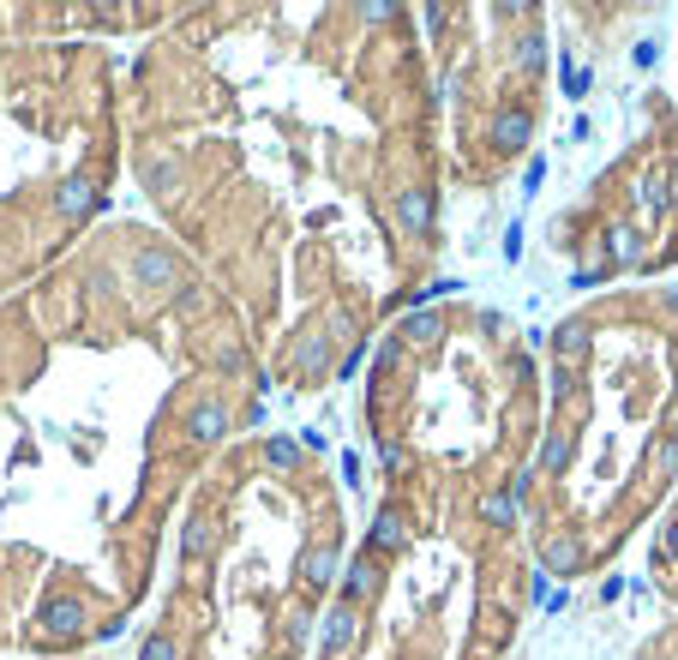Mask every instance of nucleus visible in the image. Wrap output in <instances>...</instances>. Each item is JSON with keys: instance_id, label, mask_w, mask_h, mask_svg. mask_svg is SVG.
<instances>
[{"instance_id": "f03ea898", "label": "nucleus", "mask_w": 678, "mask_h": 660, "mask_svg": "<svg viewBox=\"0 0 678 660\" xmlns=\"http://www.w3.org/2000/svg\"><path fill=\"white\" fill-rule=\"evenodd\" d=\"M84 630H91V607H84L79 595H49L37 607V637L54 642V649H67V642H79Z\"/></svg>"}, {"instance_id": "2eb2a0df", "label": "nucleus", "mask_w": 678, "mask_h": 660, "mask_svg": "<svg viewBox=\"0 0 678 660\" xmlns=\"http://www.w3.org/2000/svg\"><path fill=\"white\" fill-rule=\"evenodd\" d=\"M438 343H445V318L438 313H408L403 325H396V348H403V355L408 348H438Z\"/></svg>"}, {"instance_id": "4be33fe9", "label": "nucleus", "mask_w": 678, "mask_h": 660, "mask_svg": "<svg viewBox=\"0 0 678 660\" xmlns=\"http://www.w3.org/2000/svg\"><path fill=\"white\" fill-rule=\"evenodd\" d=\"M648 475H655L660 487H667V480H678V438H667V433L655 438V450H648Z\"/></svg>"}, {"instance_id": "c9c22d12", "label": "nucleus", "mask_w": 678, "mask_h": 660, "mask_svg": "<svg viewBox=\"0 0 678 660\" xmlns=\"http://www.w3.org/2000/svg\"><path fill=\"white\" fill-rule=\"evenodd\" d=\"M523 12H528V7H523V0H505V7H498V24H517V19H523Z\"/></svg>"}, {"instance_id": "bb28decb", "label": "nucleus", "mask_w": 678, "mask_h": 660, "mask_svg": "<svg viewBox=\"0 0 678 660\" xmlns=\"http://www.w3.org/2000/svg\"><path fill=\"white\" fill-rule=\"evenodd\" d=\"M505 493H510V505L528 510V493H535V468H517V475L505 480Z\"/></svg>"}, {"instance_id": "ea45409f", "label": "nucleus", "mask_w": 678, "mask_h": 660, "mask_svg": "<svg viewBox=\"0 0 678 660\" xmlns=\"http://www.w3.org/2000/svg\"><path fill=\"white\" fill-rule=\"evenodd\" d=\"M637 660H660V654H637Z\"/></svg>"}, {"instance_id": "c756f323", "label": "nucleus", "mask_w": 678, "mask_h": 660, "mask_svg": "<svg viewBox=\"0 0 678 660\" xmlns=\"http://www.w3.org/2000/svg\"><path fill=\"white\" fill-rule=\"evenodd\" d=\"M660 565H678V517H667L660 528Z\"/></svg>"}, {"instance_id": "1a4fd4ad", "label": "nucleus", "mask_w": 678, "mask_h": 660, "mask_svg": "<svg viewBox=\"0 0 678 660\" xmlns=\"http://www.w3.org/2000/svg\"><path fill=\"white\" fill-rule=\"evenodd\" d=\"M336 582H343V600H348V607L366 612V607L378 600V589H385V565H378L373 552H355V559H348V570H343Z\"/></svg>"}, {"instance_id": "7ed1b4c3", "label": "nucleus", "mask_w": 678, "mask_h": 660, "mask_svg": "<svg viewBox=\"0 0 678 660\" xmlns=\"http://www.w3.org/2000/svg\"><path fill=\"white\" fill-rule=\"evenodd\" d=\"M486 144H493L498 156H517L535 144V109H523V102H498L493 114H486Z\"/></svg>"}, {"instance_id": "a878e982", "label": "nucleus", "mask_w": 678, "mask_h": 660, "mask_svg": "<svg viewBox=\"0 0 678 660\" xmlns=\"http://www.w3.org/2000/svg\"><path fill=\"white\" fill-rule=\"evenodd\" d=\"M577 378H583V366H553L547 396H553V403H570V396H577Z\"/></svg>"}, {"instance_id": "4c0bfd02", "label": "nucleus", "mask_w": 678, "mask_h": 660, "mask_svg": "<svg viewBox=\"0 0 678 660\" xmlns=\"http://www.w3.org/2000/svg\"><path fill=\"white\" fill-rule=\"evenodd\" d=\"M667 181H672V193H678V156H672V174H667Z\"/></svg>"}, {"instance_id": "f8f14e48", "label": "nucleus", "mask_w": 678, "mask_h": 660, "mask_svg": "<svg viewBox=\"0 0 678 660\" xmlns=\"http://www.w3.org/2000/svg\"><path fill=\"white\" fill-rule=\"evenodd\" d=\"M396 223H403V234L426 241L433 223H438V199L426 193V186H403V193H396Z\"/></svg>"}, {"instance_id": "e433bc0d", "label": "nucleus", "mask_w": 678, "mask_h": 660, "mask_svg": "<svg viewBox=\"0 0 678 660\" xmlns=\"http://www.w3.org/2000/svg\"><path fill=\"white\" fill-rule=\"evenodd\" d=\"M667 438H678V408H672V420H667Z\"/></svg>"}, {"instance_id": "2f4dec72", "label": "nucleus", "mask_w": 678, "mask_h": 660, "mask_svg": "<svg viewBox=\"0 0 678 660\" xmlns=\"http://www.w3.org/2000/svg\"><path fill=\"white\" fill-rule=\"evenodd\" d=\"M510 378H517V385H535V361L517 355V361H510Z\"/></svg>"}, {"instance_id": "6ab92c4d", "label": "nucleus", "mask_w": 678, "mask_h": 660, "mask_svg": "<svg viewBox=\"0 0 678 660\" xmlns=\"http://www.w3.org/2000/svg\"><path fill=\"white\" fill-rule=\"evenodd\" d=\"M637 204H642V216H667L672 211V181H667V169H648L642 181H637Z\"/></svg>"}, {"instance_id": "f704fd0d", "label": "nucleus", "mask_w": 678, "mask_h": 660, "mask_svg": "<svg viewBox=\"0 0 678 660\" xmlns=\"http://www.w3.org/2000/svg\"><path fill=\"white\" fill-rule=\"evenodd\" d=\"M361 19H366V24H391L396 7H361Z\"/></svg>"}, {"instance_id": "423d86ee", "label": "nucleus", "mask_w": 678, "mask_h": 660, "mask_svg": "<svg viewBox=\"0 0 678 660\" xmlns=\"http://www.w3.org/2000/svg\"><path fill=\"white\" fill-rule=\"evenodd\" d=\"M588 565V540L577 528H558V535L540 540V577H577Z\"/></svg>"}, {"instance_id": "58836bf2", "label": "nucleus", "mask_w": 678, "mask_h": 660, "mask_svg": "<svg viewBox=\"0 0 678 660\" xmlns=\"http://www.w3.org/2000/svg\"><path fill=\"white\" fill-rule=\"evenodd\" d=\"M0 625H7V595H0Z\"/></svg>"}, {"instance_id": "c85d7f7f", "label": "nucleus", "mask_w": 678, "mask_h": 660, "mask_svg": "<svg viewBox=\"0 0 678 660\" xmlns=\"http://www.w3.org/2000/svg\"><path fill=\"white\" fill-rule=\"evenodd\" d=\"M607 276H613V264L600 258V264H588V271H577V276H570V288H595V283H607Z\"/></svg>"}, {"instance_id": "a211bd4d", "label": "nucleus", "mask_w": 678, "mask_h": 660, "mask_svg": "<svg viewBox=\"0 0 678 660\" xmlns=\"http://www.w3.org/2000/svg\"><path fill=\"white\" fill-rule=\"evenodd\" d=\"M216 552V522L204 517V510H193V517H186V528H181V559L186 565H204Z\"/></svg>"}, {"instance_id": "20e7f679", "label": "nucleus", "mask_w": 678, "mask_h": 660, "mask_svg": "<svg viewBox=\"0 0 678 660\" xmlns=\"http://www.w3.org/2000/svg\"><path fill=\"white\" fill-rule=\"evenodd\" d=\"M181 433H186V445H199V450L223 445V438L234 433V408L223 403V396H199V403L181 415Z\"/></svg>"}, {"instance_id": "4468645a", "label": "nucleus", "mask_w": 678, "mask_h": 660, "mask_svg": "<svg viewBox=\"0 0 678 660\" xmlns=\"http://www.w3.org/2000/svg\"><path fill=\"white\" fill-rule=\"evenodd\" d=\"M600 241H607V264H613V271H637V264H642V229L637 223H607Z\"/></svg>"}, {"instance_id": "473e14b6", "label": "nucleus", "mask_w": 678, "mask_h": 660, "mask_svg": "<svg viewBox=\"0 0 678 660\" xmlns=\"http://www.w3.org/2000/svg\"><path fill=\"white\" fill-rule=\"evenodd\" d=\"M540 181H547V163H540V156H535V163H528V169H523V186H528V193H535V186H540Z\"/></svg>"}, {"instance_id": "9b49d317", "label": "nucleus", "mask_w": 678, "mask_h": 660, "mask_svg": "<svg viewBox=\"0 0 678 660\" xmlns=\"http://www.w3.org/2000/svg\"><path fill=\"white\" fill-rule=\"evenodd\" d=\"M403 547H408V517H403L396 505H378L373 528H366V552H373V559L385 565V559H396Z\"/></svg>"}, {"instance_id": "72a5a7b5", "label": "nucleus", "mask_w": 678, "mask_h": 660, "mask_svg": "<svg viewBox=\"0 0 678 660\" xmlns=\"http://www.w3.org/2000/svg\"><path fill=\"white\" fill-rule=\"evenodd\" d=\"M361 355H366V343H355V348H348V355H343V361H336V373H343V378H348V373H355V366H361Z\"/></svg>"}, {"instance_id": "393cba45", "label": "nucleus", "mask_w": 678, "mask_h": 660, "mask_svg": "<svg viewBox=\"0 0 678 660\" xmlns=\"http://www.w3.org/2000/svg\"><path fill=\"white\" fill-rule=\"evenodd\" d=\"M313 630H318V625H313V612H306V607H301V600H294V607L283 612V637L294 642V649H301V642H306V637H313Z\"/></svg>"}, {"instance_id": "39448f33", "label": "nucleus", "mask_w": 678, "mask_h": 660, "mask_svg": "<svg viewBox=\"0 0 678 660\" xmlns=\"http://www.w3.org/2000/svg\"><path fill=\"white\" fill-rule=\"evenodd\" d=\"M361 612L348 607V600H336L331 612L318 619V660H343V654H355L361 649Z\"/></svg>"}, {"instance_id": "7c9ffc66", "label": "nucleus", "mask_w": 678, "mask_h": 660, "mask_svg": "<svg viewBox=\"0 0 678 660\" xmlns=\"http://www.w3.org/2000/svg\"><path fill=\"white\" fill-rule=\"evenodd\" d=\"M174 306H181V313H199V306H204L199 283H181V295H174Z\"/></svg>"}, {"instance_id": "5701e85b", "label": "nucleus", "mask_w": 678, "mask_h": 660, "mask_svg": "<svg viewBox=\"0 0 678 660\" xmlns=\"http://www.w3.org/2000/svg\"><path fill=\"white\" fill-rule=\"evenodd\" d=\"M264 463H271L276 475H294V468H301V445H294V438H264Z\"/></svg>"}, {"instance_id": "a19ab883", "label": "nucleus", "mask_w": 678, "mask_h": 660, "mask_svg": "<svg viewBox=\"0 0 678 660\" xmlns=\"http://www.w3.org/2000/svg\"><path fill=\"white\" fill-rule=\"evenodd\" d=\"M271 660H289V654H271Z\"/></svg>"}, {"instance_id": "b1692460", "label": "nucleus", "mask_w": 678, "mask_h": 660, "mask_svg": "<svg viewBox=\"0 0 678 660\" xmlns=\"http://www.w3.org/2000/svg\"><path fill=\"white\" fill-rule=\"evenodd\" d=\"M139 660H181V637H174V630H151Z\"/></svg>"}, {"instance_id": "9d476101", "label": "nucleus", "mask_w": 678, "mask_h": 660, "mask_svg": "<svg viewBox=\"0 0 678 660\" xmlns=\"http://www.w3.org/2000/svg\"><path fill=\"white\" fill-rule=\"evenodd\" d=\"M97 204H102V181L91 169H79V174H67L61 193H54V216H61V223H84Z\"/></svg>"}, {"instance_id": "aec40b11", "label": "nucleus", "mask_w": 678, "mask_h": 660, "mask_svg": "<svg viewBox=\"0 0 678 660\" xmlns=\"http://www.w3.org/2000/svg\"><path fill=\"white\" fill-rule=\"evenodd\" d=\"M517 517H523V510L510 505V493H505V487H486V493H480V522L493 528V535H505V528H517Z\"/></svg>"}, {"instance_id": "0eeeda50", "label": "nucleus", "mask_w": 678, "mask_h": 660, "mask_svg": "<svg viewBox=\"0 0 678 660\" xmlns=\"http://www.w3.org/2000/svg\"><path fill=\"white\" fill-rule=\"evenodd\" d=\"M127 271H132V283H139V288H181L186 283L181 258H174L169 246H139V253L127 258Z\"/></svg>"}, {"instance_id": "412c9836", "label": "nucleus", "mask_w": 678, "mask_h": 660, "mask_svg": "<svg viewBox=\"0 0 678 660\" xmlns=\"http://www.w3.org/2000/svg\"><path fill=\"white\" fill-rule=\"evenodd\" d=\"M510 67H517L523 79H528V72H540V67H547V42H540V31L510 37Z\"/></svg>"}, {"instance_id": "ddd939ff", "label": "nucleus", "mask_w": 678, "mask_h": 660, "mask_svg": "<svg viewBox=\"0 0 678 660\" xmlns=\"http://www.w3.org/2000/svg\"><path fill=\"white\" fill-rule=\"evenodd\" d=\"M139 181L151 186L162 204L181 199V163H174V156H162V151H139Z\"/></svg>"}, {"instance_id": "f257e3e1", "label": "nucleus", "mask_w": 678, "mask_h": 660, "mask_svg": "<svg viewBox=\"0 0 678 660\" xmlns=\"http://www.w3.org/2000/svg\"><path fill=\"white\" fill-rule=\"evenodd\" d=\"M343 336H355V325H348L343 313H318L313 325H301V336L289 343L283 373L289 378H318L324 366H331V355H336V343H343Z\"/></svg>"}, {"instance_id": "f3484780", "label": "nucleus", "mask_w": 678, "mask_h": 660, "mask_svg": "<svg viewBox=\"0 0 678 660\" xmlns=\"http://www.w3.org/2000/svg\"><path fill=\"white\" fill-rule=\"evenodd\" d=\"M570 457H577V427H565V420H558V427L547 433V445H540L535 468H540V475H565Z\"/></svg>"}, {"instance_id": "dca6fc26", "label": "nucleus", "mask_w": 678, "mask_h": 660, "mask_svg": "<svg viewBox=\"0 0 678 660\" xmlns=\"http://www.w3.org/2000/svg\"><path fill=\"white\" fill-rule=\"evenodd\" d=\"M588 336L595 331H588L583 318H565V325L553 331V366H583L588 361Z\"/></svg>"}, {"instance_id": "cd10ccee", "label": "nucleus", "mask_w": 678, "mask_h": 660, "mask_svg": "<svg viewBox=\"0 0 678 660\" xmlns=\"http://www.w3.org/2000/svg\"><path fill=\"white\" fill-rule=\"evenodd\" d=\"M558 67H565V97H588V67H577L570 54H565Z\"/></svg>"}, {"instance_id": "6e6552de", "label": "nucleus", "mask_w": 678, "mask_h": 660, "mask_svg": "<svg viewBox=\"0 0 678 660\" xmlns=\"http://www.w3.org/2000/svg\"><path fill=\"white\" fill-rule=\"evenodd\" d=\"M301 589L306 595H324V589H336V577H343V547L336 540H313V547L301 552Z\"/></svg>"}]
</instances>
